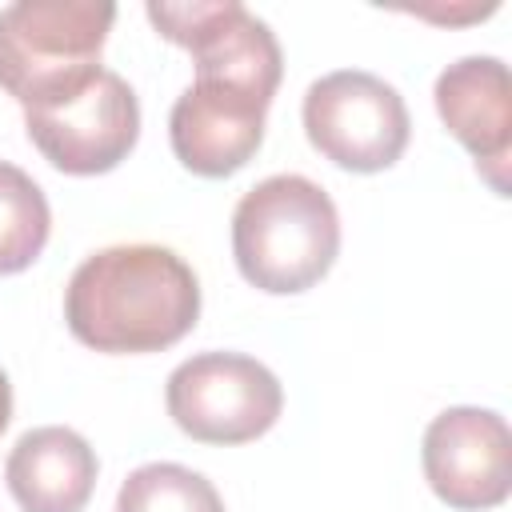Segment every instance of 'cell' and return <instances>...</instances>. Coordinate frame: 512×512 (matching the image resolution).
Returning <instances> with one entry per match:
<instances>
[{
  "instance_id": "obj_1",
  "label": "cell",
  "mask_w": 512,
  "mask_h": 512,
  "mask_svg": "<svg viewBox=\"0 0 512 512\" xmlns=\"http://www.w3.org/2000/svg\"><path fill=\"white\" fill-rule=\"evenodd\" d=\"M68 332L108 356L164 352L200 320V280L164 244H112L76 264L64 288Z\"/></svg>"
},
{
  "instance_id": "obj_2",
  "label": "cell",
  "mask_w": 512,
  "mask_h": 512,
  "mask_svg": "<svg viewBox=\"0 0 512 512\" xmlns=\"http://www.w3.org/2000/svg\"><path fill=\"white\" fill-rule=\"evenodd\" d=\"M232 256L240 276L268 296L316 288L340 256L332 196L300 172L264 176L232 212Z\"/></svg>"
},
{
  "instance_id": "obj_3",
  "label": "cell",
  "mask_w": 512,
  "mask_h": 512,
  "mask_svg": "<svg viewBox=\"0 0 512 512\" xmlns=\"http://www.w3.org/2000/svg\"><path fill=\"white\" fill-rule=\"evenodd\" d=\"M116 4L20 0L0 8V88L28 112L80 88L100 64Z\"/></svg>"
},
{
  "instance_id": "obj_4",
  "label": "cell",
  "mask_w": 512,
  "mask_h": 512,
  "mask_svg": "<svg viewBox=\"0 0 512 512\" xmlns=\"http://www.w3.org/2000/svg\"><path fill=\"white\" fill-rule=\"evenodd\" d=\"M172 424L200 444L260 440L284 412V388L268 364L244 352H196L164 384Z\"/></svg>"
},
{
  "instance_id": "obj_5",
  "label": "cell",
  "mask_w": 512,
  "mask_h": 512,
  "mask_svg": "<svg viewBox=\"0 0 512 512\" xmlns=\"http://www.w3.org/2000/svg\"><path fill=\"white\" fill-rule=\"evenodd\" d=\"M300 116L308 144L336 168L360 176L392 168L412 136L404 96L364 68H340L312 80Z\"/></svg>"
},
{
  "instance_id": "obj_6",
  "label": "cell",
  "mask_w": 512,
  "mask_h": 512,
  "mask_svg": "<svg viewBox=\"0 0 512 512\" xmlns=\"http://www.w3.org/2000/svg\"><path fill=\"white\" fill-rule=\"evenodd\" d=\"M24 132L56 172L100 176L128 160V152L136 148L140 100L120 72L96 68L68 96L28 108Z\"/></svg>"
},
{
  "instance_id": "obj_7",
  "label": "cell",
  "mask_w": 512,
  "mask_h": 512,
  "mask_svg": "<svg viewBox=\"0 0 512 512\" xmlns=\"http://www.w3.org/2000/svg\"><path fill=\"white\" fill-rule=\"evenodd\" d=\"M152 28L184 48L196 76H220L276 96L284 76V52L272 28L236 0H192V4H144Z\"/></svg>"
},
{
  "instance_id": "obj_8",
  "label": "cell",
  "mask_w": 512,
  "mask_h": 512,
  "mask_svg": "<svg viewBox=\"0 0 512 512\" xmlns=\"http://www.w3.org/2000/svg\"><path fill=\"white\" fill-rule=\"evenodd\" d=\"M428 488L456 512H484L512 492V432L496 408H444L420 444Z\"/></svg>"
},
{
  "instance_id": "obj_9",
  "label": "cell",
  "mask_w": 512,
  "mask_h": 512,
  "mask_svg": "<svg viewBox=\"0 0 512 512\" xmlns=\"http://www.w3.org/2000/svg\"><path fill=\"white\" fill-rule=\"evenodd\" d=\"M272 96L220 76H196L168 112V140L176 160L204 180L240 172L264 144V116Z\"/></svg>"
},
{
  "instance_id": "obj_10",
  "label": "cell",
  "mask_w": 512,
  "mask_h": 512,
  "mask_svg": "<svg viewBox=\"0 0 512 512\" xmlns=\"http://www.w3.org/2000/svg\"><path fill=\"white\" fill-rule=\"evenodd\" d=\"M444 128L472 152L476 172L496 196H508L512 156V84L500 56H460L432 88Z\"/></svg>"
},
{
  "instance_id": "obj_11",
  "label": "cell",
  "mask_w": 512,
  "mask_h": 512,
  "mask_svg": "<svg viewBox=\"0 0 512 512\" xmlns=\"http://www.w3.org/2000/svg\"><path fill=\"white\" fill-rule=\"evenodd\" d=\"M96 472L92 444L64 424L28 428L4 460L8 492L24 512H84Z\"/></svg>"
},
{
  "instance_id": "obj_12",
  "label": "cell",
  "mask_w": 512,
  "mask_h": 512,
  "mask_svg": "<svg viewBox=\"0 0 512 512\" xmlns=\"http://www.w3.org/2000/svg\"><path fill=\"white\" fill-rule=\"evenodd\" d=\"M52 208L44 188L16 164L0 160V276L32 268L48 244Z\"/></svg>"
},
{
  "instance_id": "obj_13",
  "label": "cell",
  "mask_w": 512,
  "mask_h": 512,
  "mask_svg": "<svg viewBox=\"0 0 512 512\" xmlns=\"http://www.w3.org/2000/svg\"><path fill=\"white\" fill-rule=\"evenodd\" d=\"M116 512H224V500L204 472L156 460L128 472L116 492Z\"/></svg>"
},
{
  "instance_id": "obj_14",
  "label": "cell",
  "mask_w": 512,
  "mask_h": 512,
  "mask_svg": "<svg viewBox=\"0 0 512 512\" xmlns=\"http://www.w3.org/2000/svg\"><path fill=\"white\" fill-rule=\"evenodd\" d=\"M12 420V384H8V372L0 368V432L8 428Z\"/></svg>"
}]
</instances>
